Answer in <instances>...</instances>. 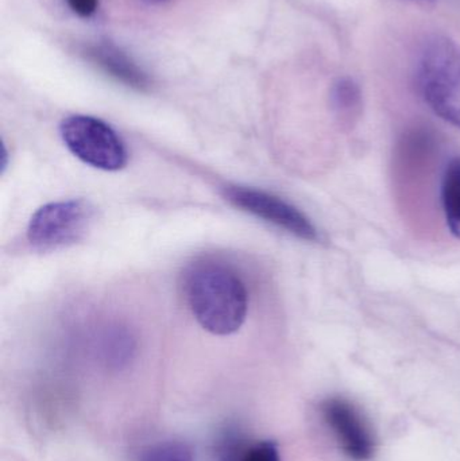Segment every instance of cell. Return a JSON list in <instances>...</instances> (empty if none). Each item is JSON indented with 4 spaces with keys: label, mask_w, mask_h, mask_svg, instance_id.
<instances>
[{
    "label": "cell",
    "mask_w": 460,
    "mask_h": 461,
    "mask_svg": "<svg viewBox=\"0 0 460 461\" xmlns=\"http://www.w3.org/2000/svg\"><path fill=\"white\" fill-rule=\"evenodd\" d=\"M184 294L196 321L216 336L238 332L248 312L243 279L230 266L199 260L184 274Z\"/></svg>",
    "instance_id": "1"
},
{
    "label": "cell",
    "mask_w": 460,
    "mask_h": 461,
    "mask_svg": "<svg viewBox=\"0 0 460 461\" xmlns=\"http://www.w3.org/2000/svg\"><path fill=\"white\" fill-rule=\"evenodd\" d=\"M416 81L428 107L460 129V43L447 35L427 38L419 51Z\"/></svg>",
    "instance_id": "2"
},
{
    "label": "cell",
    "mask_w": 460,
    "mask_h": 461,
    "mask_svg": "<svg viewBox=\"0 0 460 461\" xmlns=\"http://www.w3.org/2000/svg\"><path fill=\"white\" fill-rule=\"evenodd\" d=\"M59 134L70 153L95 169L118 172L129 161L126 145L115 130L94 116L64 119Z\"/></svg>",
    "instance_id": "3"
},
{
    "label": "cell",
    "mask_w": 460,
    "mask_h": 461,
    "mask_svg": "<svg viewBox=\"0 0 460 461\" xmlns=\"http://www.w3.org/2000/svg\"><path fill=\"white\" fill-rule=\"evenodd\" d=\"M95 208L86 200H67L41 207L30 219L27 241L38 251L67 249L86 236Z\"/></svg>",
    "instance_id": "4"
},
{
    "label": "cell",
    "mask_w": 460,
    "mask_h": 461,
    "mask_svg": "<svg viewBox=\"0 0 460 461\" xmlns=\"http://www.w3.org/2000/svg\"><path fill=\"white\" fill-rule=\"evenodd\" d=\"M226 199L254 218L261 219L302 240H320L319 230L311 219L299 208L275 194L248 186H229Z\"/></svg>",
    "instance_id": "5"
},
{
    "label": "cell",
    "mask_w": 460,
    "mask_h": 461,
    "mask_svg": "<svg viewBox=\"0 0 460 461\" xmlns=\"http://www.w3.org/2000/svg\"><path fill=\"white\" fill-rule=\"evenodd\" d=\"M324 421L337 438L343 454L353 461H370L375 438L361 411L345 398H329L320 406Z\"/></svg>",
    "instance_id": "6"
},
{
    "label": "cell",
    "mask_w": 460,
    "mask_h": 461,
    "mask_svg": "<svg viewBox=\"0 0 460 461\" xmlns=\"http://www.w3.org/2000/svg\"><path fill=\"white\" fill-rule=\"evenodd\" d=\"M84 54L105 75L115 78L116 81H121L124 86L138 91L150 88L149 76L116 46L111 43H95V45L86 46Z\"/></svg>",
    "instance_id": "7"
},
{
    "label": "cell",
    "mask_w": 460,
    "mask_h": 461,
    "mask_svg": "<svg viewBox=\"0 0 460 461\" xmlns=\"http://www.w3.org/2000/svg\"><path fill=\"white\" fill-rule=\"evenodd\" d=\"M440 204L448 230L460 240V157L451 159L443 170Z\"/></svg>",
    "instance_id": "8"
},
{
    "label": "cell",
    "mask_w": 460,
    "mask_h": 461,
    "mask_svg": "<svg viewBox=\"0 0 460 461\" xmlns=\"http://www.w3.org/2000/svg\"><path fill=\"white\" fill-rule=\"evenodd\" d=\"M329 103L340 123L351 126L362 111L361 86L350 77L338 78L329 91Z\"/></svg>",
    "instance_id": "9"
},
{
    "label": "cell",
    "mask_w": 460,
    "mask_h": 461,
    "mask_svg": "<svg viewBox=\"0 0 460 461\" xmlns=\"http://www.w3.org/2000/svg\"><path fill=\"white\" fill-rule=\"evenodd\" d=\"M100 352L108 365L122 367L131 360L137 341L131 330L122 325H111L103 330L99 340Z\"/></svg>",
    "instance_id": "10"
},
{
    "label": "cell",
    "mask_w": 460,
    "mask_h": 461,
    "mask_svg": "<svg viewBox=\"0 0 460 461\" xmlns=\"http://www.w3.org/2000/svg\"><path fill=\"white\" fill-rule=\"evenodd\" d=\"M137 461H194V452L183 441H162L143 448Z\"/></svg>",
    "instance_id": "11"
},
{
    "label": "cell",
    "mask_w": 460,
    "mask_h": 461,
    "mask_svg": "<svg viewBox=\"0 0 460 461\" xmlns=\"http://www.w3.org/2000/svg\"><path fill=\"white\" fill-rule=\"evenodd\" d=\"M229 461H281V456L275 441H257L240 449Z\"/></svg>",
    "instance_id": "12"
},
{
    "label": "cell",
    "mask_w": 460,
    "mask_h": 461,
    "mask_svg": "<svg viewBox=\"0 0 460 461\" xmlns=\"http://www.w3.org/2000/svg\"><path fill=\"white\" fill-rule=\"evenodd\" d=\"M67 3L73 13L83 18L94 15L99 5V0H67Z\"/></svg>",
    "instance_id": "13"
},
{
    "label": "cell",
    "mask_w": 460,
    "mask_h": 461,
    "mask_svg": "<svg viewBox=\"0 0 460 461\" xmlns=\"http://www.w3.org/2000/svg\"><path fill=\"white\" fill-rule=\"evenodd\" d=\"M149 5H161V3L167 2V0H145Z\"/></svg>",
    "instance_id": "14"
}]
</instances>
